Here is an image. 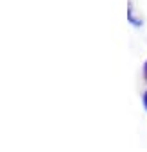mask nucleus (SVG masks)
Returning <instances> with one entry per match:
<instances>
[{
	"instance_id": "nucleus-1",
	"label": "nucleus",
	"mask_w": 147,
	"mask_h": 152,
	"mask_svg": "<svg viewBox=\"0 0 147 152\" xmlns=\"http://www.w3.org/2000/svg\"><path fill=\"white\" fill-rule=\"evenodd\" d=\"M127 18H129V22H131L133 25H136V27H140V25H142V20L135 15V9H133L131 2H129V7H127Z\"/></svg>"
},
{
	"instance_id": "nucleus-2",
	"label": "nucleus",
	"mask_w": 147,
	"mask_h": 152,
	"mask_svg": "<svg viewBox=\"0 0 147 152\" xmlns=\"http://www.w3.org/2000/svg\"><path fill=\"white\" fill-rule=\"evenodd\" d=\"M142 102H143V107H145V111H147V90H145L143 95H142Z\"/></svg>"
},
{
	"instance_id": "nucleus-3",
	"label": "nucleus",
	"mask_w": 147,
	"mask_h": 152,
	"mask_svg": "<svg viewBox=\"0 0 147 152\" xmlns=\"http://www.w3.org/2000/svg\"><path fill=\"white\" fill-rule=\"evenodd\" d=\"M143 77H145V81H147V59H145V63H143Z\"/></svg>"
}]
</instances>
